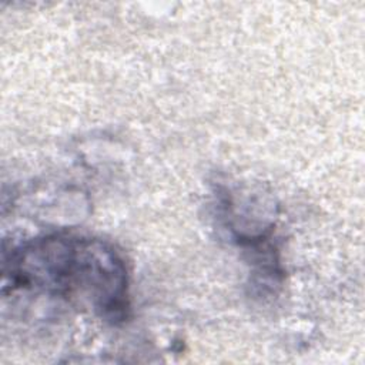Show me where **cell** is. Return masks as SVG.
Masks as SVG:
<instances>
[{
    "instance_id": "1",
    "label": "cell",
    "mask_w": 365,
    "mask_h": 365,
    "mask_svg": "<svg viewBox=\"0 0 365 365\" xmlns=\"http://www.w3.org/2000/svg\"><path fill=\"white\" fill-rule=\"evenodd\" d=\"M3 285L78 299L103 318L121 321L128 309L127 269L106 242L47 235L11 251L3 261Z\"/></svg>"
}]
</instances>
